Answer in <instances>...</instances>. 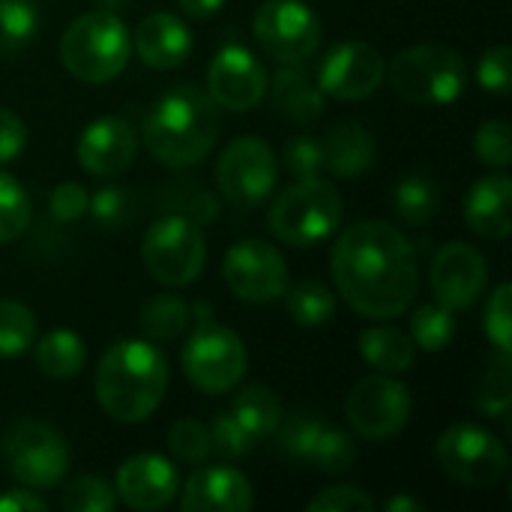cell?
<instances>
[{
	"instance_id": "obj_3",
	"label": "cell",
	"mask_w": 512,
	"mask_h": 512,
	"mask_svg": "<svg viewBox=\"0 0 512 512\" xmlns=\"http://www.w3.org/2000/svg\"><path fill=\"white\" fill-rule=\"evenodd\" d=\"M93 387L111 420L144 423L168 390V360L144 339H123L102 354Z\"/></svg>"
},
{
	"instance_id": "obj_40",
	"label": "cell",
	"mask_w": 512,
	"mask_h": 512,
	"mask_svg": "<svg viewBox=\"0 0 512 512\" xmlns=\"http://www.w3.org/2000/svg\"><path fill=\"white\" fill-rule=\"evenodd\" d=\"M168 447H171V453L180 462L201 465L213 453V447H210V429L201 420H180L168 432Z\"/></svg>"
},
{
	"instance_id": "obj_26",
	"label": "cell",
	"mask_w": 512,
	"mask_h": 512,
	"mask_svg": "<svg viewBox=\"0 0 512 512\" xmlns=\"http://www.w3.org/2000/svg\"><path fill=\"white\" fill-rule=\"evenodd\" d=\"M249 435L255 444H261L264 438H270L282 420V402L279 396L264 387V384H249L243 387L234 402H231V411H228Z\"/></svg>"
},
{
	"instance_id": "obj_45",
	"label": "cell",
	"mask_w": 512,
	"mask_h": 512,
	"mask_svg": "<svg viewBox=\"0 0 512 512\" xmlns=\"http://www.w3.org/2000/svg\"><path fill=\"white\" fill-rule=\"evenodd\" d=\"M375 501L357 486H330L309 501V512H372Z\"/></svg>"
},
{
	"instance_id": "obj_51",
	"label": "cell",
	"mask_w": 512,
	"mask_h": 512,
	"mask_svg": "<svg viewBox=\"0 0 512 512\" xmlns=\"http://www.w3.org/2000/svg\"><path fill=\"white\" fill-rule=\"evenodd\" d=\"M225 0H177V6L192 18H213Z\"/></svg>"
},
{
	"instance_id": "obj_10",
	"label": "cell",
	"mask_w": 512,
	"mask_h": 512,
	"mask_svg": "<svg viewBox=\"0 0 512 512\" xmlns=\"http://www.w3.org/2000/svg\"><path fill=\"white\" fill-rule=\"evenodd\" d=\"M435 459L447 477L471 489L495 486L510 465L507 447L489 429L474 423L450 426L435 444Z\"/></svg>"
},
{
	"instance_id": "obj_11",
	"label": "cell",
	"mask_w": 512,
	"mask_h": 512,
	"mask_svg": "<svg viewBox=\"0 0 512 512\" xmlns=\"http://www.w3.org/2000/svg\"><path fill=\"white\" fill-rule=\"evenodd\" d=\"M216 186L240 210L261 207L276 186V156L261 138H234L216 162Z\"/></svg>"
},
{
	"instance_id": "obj_37",
	"label": "cell",
	"mask_w": 512,
	"mask_h": 512,
	"mask_svg": "<svg viewBox=\"0 0 512 512\" xmlns=\"http://www.w3.org/2000/svg\"><path fill=\"white\" fill-rule=\"evenodd\" d=\"M30 225V201L21 183L0 171V243L18 240Z\"/></svg>"
},
{
	"instance_id": "obj_31",
	"label": "cell",
	"mask_w": 512,
	"mask_h": 512,
	"mask_svg": "<svg viewBox=\"0 0 512 512\" xmlns=\"http://www.w3.org/2000/svg\"><path fill=\"white\" fill-rule=\"evenodd\" d=\"M456 336V318L453 309L441 303H423L411 318V342L429 354L444 351Z\"/></svg>"
},
{
	"instance_id": "obj_29",
	"label": "cell",
	"mask_w": 512,
	"mask_h": 512,
	"mask_svg": "<svg viewBox=\"0 0 512 512\" xmlns=\"http://www.w3.org/2000/svg\"><path fill=\"white\" fill-rule=\"evenodd\" d=\"M393 201H396V210L399 216L420 228L426 222L435 219L438 207H441V189L432 177L426 174H405L399 183H396V192H393Z\"/></svg>"
},
{
	"instance_id": "obj_48",
	"label": "cell",
	"mask_w": 512,
	"mask_h": 512,
	"mask_svg": "<svg viewBox=\"0 0 512 512\" xmlns=\"http://www.w3.org/2000/svg\"><path fill=\"white\" fill-rule=\"evenodd\" d=\"M87 201H90V195L84 192V186H78V183H60L51 192V198H48V213L57 222H75L87 210Z\"/></svg>"
},
{
	"instance_id": "obj_38",
	"label": "cell",
	"mask_w": 512,
	"mask_h": 512,
	"mask_svg": "<svg viewBox=\"0 0 512 512\" xmlns=\"http://www.w3.org/2000/svg\"><path fill=\"white\" fill-rule=\"evenodd\" d=\"M60 504L66 512H114L117 495L99 477H78L63 489Z\"/></svg>"
},
{
	"instance_id": "obj_8",
	"label": "cell",
	"mask_w": 512,
	"mask_h": 512,
	"mask_svg": "<svg viewBox=\"0 0 512 512\" xmlns=\"http://www.w3.org/2000/svg\"><path fill=\"white\" fill-rule=\"evenodd\" d=\"M6 471L24 489H54L69 468V447L57 429L39 420H18L0 441Z\"/></svg>"
},
{
	"instance_id": "obj_33",
	"label": "cell",
	"mask_w": 512,
	"mask_h": 512,
	"mask_svg": "<svg viewBox=\"0 0 512 512\" xmlns=\"http://www.w3.org/2000/svg\"><path fill=\"white\" fill-rule=\"evenodd\" d=\"M36 339V318L18 300H0V357H21Z\"/></svg>"
},
{
	"instance_id": "obj_46",
	"label": "cell",
	"mask_w": 512,
	"mask_h": 512,
	"mask_svg": "<svg viewBox=\"0 0 512 512\" xmlns=\"http://www.w3.org/2000/svg\"><path fill=\"white\" fill-rule=\"evenodd\" d=\"M510 66V45H495V48H489V51L480 57V66H477L480 87L489 90V93H507V90H510Z\"/></svg>"
},
{
	"instance_id": "obj_16",
	"label": "cell",
	"mask_w": 512,
	"mask_h": 512,
	"mask_svg": "<svg viewBox=\"0 0 512 512\" xmlns=\"http://www.w3.org/2000/svg\"><path fill=\"white\" fill-rule=\"evenodd\" d=\"M270 78L264 63L243 45L231 42L216 51L207 69V93L225 111H249L267 96Z\"/></svg>"
},
{
	"instance_id": "obj_52",
	"label": "cell",
	"mask_w": 512,
	"mask_h": 512,
	"mask_svg": "<svg viewBox=\"0 0 512 512\" xmlns=\"http://www.w3.org/2000/svg\"><path fill=\"white\" fill-rule=\"evenodd\" d=\"M384 510L387 512H426V507H423L420 501H414V498H390V501L384 504Z\"/></svg>"
},
{
	"instance_id": "obj_35",
	"label": "cell",
	"mask_w": 512,
	"mask_h": 512,
	"mask_svg": "<svg viewBox=\"0 0 512 512\" xmlns=\"http://www.w3.org/2000/svg\"><path fill=\"white\" fill-rule=\"evenodd\" d=\"M309 465L315 471H321V474H330V477L351 471L357 465V447H354L351 435H345L342 429L327 423L321 438H318V444H315V450H312Z\"/></svg>"
},
{
	"instance_id": "obj_39",
	"label": "cell",
	"mask_w": 512,
	"mask_h": 512,
	"mask_svg": "<svg viewBox=\"0 0 512 512\" xmlns=\"http://www.w3.org/2000/svg\"><path fill=\"white\" fill-rule=\"evenodd\" d=\"M87 210L93 216V222L99 228H123L132 213H135V204H132V192H126L123 186H102L90 201H87Z\"/></svg>"
},
{
	"instance_id": "obj_32",
	"label": "cell",
	"mask_w": 512,
	"mask_h": 512,
	"mask_svg": "<svg viewBox=\"0 0 512 512\" xmlns=\"http://www.w3.org/2000/svg\"><path fill=\"white\" fill-rule=\"evenodd\" d=\"M510 354L501 351L483 372L477 390H474V402L483 414L489 417H507L512 399V369Z\"/></svg>"
},
{
	"instance_id": "obj_12",
	"label": "cell",
	"mask_w": 512,
	"mask_h": 512,
	"mask_svg": "<svg viewBox=\"0 0 512 512\" xmlns=\"http://www.w3.org/2000/svg\"><path fill=\"white\" fill-rule=\"evenodd\" d=\"M255 39L279 63H303L321 45V21L300 0H267L252 21Z\"/></svg>"
},
{
	"instance_id": "obj_19",
	"label": "cell",
	"mask_w": 512,
	"mask_h": 512,
	"mask_svg": "<svg viewBox=\"0 0 512 512\" xmlns=\"http://www.w3.org/2000/svg\"><path fill=\"white\" fill-rule=\"evenodd\" d=\"M138 138L123 117H99L78 135L75 156L96 177H117L135 162Z\"/></svg>"
},
{
	"instance_id": "obj_50",
	"label": "cell",
	"mask_w": 512,
	"mask_h": 512,
	"mask_svg": "<svg viewBox=\"0 0 512 512\" xmlns=\"http://www.w3.org/2000/svg\"><path fill=\"white\" fill-rule=\"evenodd\" d=\"M48 504L33 495V489H12L0 495V512H45Z\"/></svg>"
},
{
	"instance_id": "obj_5",
	"label": "cell",
	"mask_w": 512,
	"mask_h": 512,
	"mask_svg": "<svg viewBox=\"0 0 512 512\" xmlns=\"http://www.w3.org/2000/svg\"><path fill=\"white\" fill-rule=\"evenodd\" d=\"M342 195L330 180L303 177L291 183L270 207L267 228L288 246L309 249L339 231Z\"/></svg>"
},
{
	"instance_id": "obj_18",
	"label": "cell",
	"mask_w": 512,
	"mask_h": 512,
	"mask_svg": "<svg viewBox=\"0 0 512 512\" xmlns=\"http://www.w3.org/2000/svg\"><path fill=\"white\" fill-rule=\"evenodd\" d=\"M177 489H180L177 468L165 456L141 453L120 465L114 495L132 510L153 512L165 510L177 498Z\"/></svg>"
},
{
	"instance_id": "obj_44",
	"label": "cell",
	"mask_w": 512,
	"mask_h": 512,
	"mask_svg": "<svg viewBox=\"0 0 512 512\" xmlns=\"http://www.w3.org/2000/svg\"><path fill=\"white\" fill-rule=\"evenodd\" d=\"M285 165L297 180L318 177L324 168V144L318 138H309V135L291 138L285 147Z\"/></svg>"
},
{
	"instance_id": "obj_7",
	"label": "cell",
	"mask_w": 512,
	"mask_h": 512,
	"mask_svg": "<svg viewBox=\"0 0 512 512\" xmlns=\"http://www.w3.org/2000/svg\"><path fill=\"white\" fill-rule=\"evenodd\" d=\"M141 255L159 285L183 288L201 276L207 261V243L198 222L183 213H165L147 228L141 240Z\"/></svg>"
},
{
	"instance_id": "obj_6",
	"label": "cell",
	"mask_w": 512,
	"mask_h": 512,
	"mask_svg": "<svg viewBox=\"0 0 512 512\" xmlns=\"http://www.w3.org/2000/svg\"><path fill=\"white\" fill-rule=\"evenodd\" d=\"M393 90L411 105H450L468 87V63L447 45H411L387 69Z\"/></svg>"
},
{
	"instance_id": "obj_47",
	"label": "cell",
	"mask_w": 512,
	"mask_h": 512,
	"mask_svg": "<svg viewBox=\"0 0 512 512\" xmlns=\"http://www.w3.org/2000/svg\"><path fill=\"white\" fill-rule=\"evenodd\" d=\"M165 198H180V204L174 201V210L171 213H183V216H189L198 225H207V222L216 219V201H213V195L204 192V189H198V186H177Z\"/></svg>"
},
{
	"instance_id": "obj_25",
	"label": "cell",
	"mask_w": 512,
	"mask_h": 512,
	"mask_svg": "<svg viewBox=\"0 0 512 512\" xmlns=\"http://www.w3.org/2000/svg\"><path fill=\"white\" fill-rule=\"evenodd\" d=\"M360 354L372 369L384 375H402L414 366L417 345L396 327H369L360 333Z\"/></svg>"
},
{
	"instance_id": "obj_36",
	"label": "cell",
	"mask_w": 512,
	"mask_h": 512,
	"mask_svg": "<svg viewBox=\"0 0 512 512\" xmlns=\"http://www.w3.org/2000/svg\"><path fill=\"white\" fill-rule=\"evenodd\" d=\"M39 15L27 0H0V54L18 51L36 33Z\"/></svg>"
},
{
	"instance_id": "obj_15",
	"label": "cell",
	"mask_w": 512,
	"mask_h": 512,
	"mask_svg": "<svg viewBox=\"0 0 512 512\" xmlns=\"http://www.w3.org/2000/svg\"><path fill=\"white\" fill-rule=\"evenodd\" d=\"M384 78H387V63L375 45L342 42L324 54L315 84L321 87V93H327L333 99L360 102V99L372 96Z\"/></svg>"
},
{
	"instance_id": "obj_41",
	"label": "cell",
	"mask_w": 512,
	"mask_h": 512,
	"mask_svg": "<svg viewBox=\"0 0 512 512\" xmlns=\"http://www.w3.org/2000/svg\"><path fill=\"white\" fill-rule=\"evenodd\" d=\"M474 150H477V159L483 165L504 171L512 162L510 123L507 120H486L474 135Z\"/></svg>"
},
{
	"instance_id": "obj_9",
	"label": "cell",
	"mask_w": 512,
	"mask_h": 512,
	"mask_svg": "<svg viewBox=\"0 0 512 512\" xmlns=\"http://www.w3.org/2000/svg\"><path fill=\"white\" fill-rule=\"evenodd\" d=\"M180 366L195 390L207 396H219V393L234 390L243 381L249 354H246L243 339L234 330L204 321L183 345Z\"/></svg>"
},
{
	"instance_id": "obj_24",
	"label": "cell",
	"mask_w": 512,
	"mask_h": 512,
	"mask_svg": "<svg viewBox=\"0 0 512 512\" xmlns=\"http://www.w3.org/2000/svg\"><path fill=\"white\" fill-rule=\"evenodd\" d=\"M273 99L294 123H315L324 114V93L300 63H285L273 75Z\"/></svg>"
},
{
	"instance_id": "obj_30",
	"label": "cell",
	"mask_w": 512,
	"mask_h": 512,
	"mask_svg": "<svg viewBox=\"0 0 512 512\" xmlns=\"http://www.w3.org/2000/svg\"><path fill=\"white\" fill-rule=\"evenodd\" d=\"M285 306L294 324L300 327H324L336 318V297L327 285L306 279L297 282L294 288H285Z\"/></svg>"
},
{
	"instance_id": "obj_27",
	"label": "cell",
	"mask_w": 512,
	"mask_h": 512,
	"mask_svg": "<svg viewBox=\"0 0 512 512\" xmlns=\"http://www.w3.org/2000/svg\"><path fill=\"white\" fill-rule=\"evenodd\" d=\"M84 360H87L84 339L78 333H72V330H51L36 345L39 372L48 375V378H57V381L75 378L81 372Z\"/></svg>"
},
{
	"instance_id": "obj_42",
	"label": "cell",
	"mask_w": 512,
	"mask_h": 512,
	"mask_svg": "<svg viewBox=\"0 0 512 512\" xmlns=\"http://www.w3.org/2000/svg\"><path fill=\"white\" fill-rule=\"evenodd\" d=\"M512 285L504 282L492 291L489 303H486V312H483V330L486 336L492 339V345L498 351H512Z\"/></svg>"
},
{
	"instance_id": "obj_2",
	"label": "cell",
	"mask_w": 512,
	"mask_h": 512,
	"mask_svg": "<svg viewBox=\"0 0 512 512\" xmlns=\"http://www.w3.org/2000/svg\"><path fill=\"white\" fill-rule=\"evenodd\" d=\"M219 141V105L195 84L171 87L144 120V147L168 168L198 165Z\"/></svg>"
},
{
	"instance_id": "obj_28",
	"label": "cell",
	"mask_w": 512,
	"mask_h": 512,
	"mask_svg": "<svg viewBox=\"0 0 512 512\" xmlns=\"http://www.w3.org/2000/svg\"><path fill=\"white\" fill-rule=\"evenodd\" d=\"M192 321V309L183 297H174V294H156L150 297L141 312H138V327L147 339H159V342H168V339H177Z\"/></svg>"
},
{
	"instance_id": "obj_17",
	"label": "cell",
	"mask_w": 512,
	"mask_h": 512,
	"mask_svg": "<svg viewBox=\"0 0 512 512\" xmlns=\"http://www.w3.org/2000/svg\"><path fill=\"white\" fill-rule=\"evenodd\" d=\"M429 279H432L435 300L441 306L459 312V309L474 306L477 297H483V288L489 279V264L480 255V249H474L471 243L453 240L435 255Z\"/></svg>"
},
{
	"instance_id": "obj_43",
	"label": "cell",
	"mask_w": 512,
	"mask_h": 512,
	"mask_svg": "<svg viewBox=\"0 0 512 512\" xmlns=\"http://www.w3.org/2000/svg\"><path fill=\"white\" fill-rule=\"evenodd\" d=\"M207 429H210V447H213V453H219L222 459H243L246 453L255 450L252 435H249L231 414H219V417L213 420V426H207Z\"/></svg>"
},
{
	"instance_id": "obj_13",
	"label": "cell",
	"mask_w": 512,
	"mask_h": 512,
	"mask_svg": "<svg viewBox=\"0 0 512 512\" xmlns=\"http://www.w3.org/2000/svg\"><path fill=\"white\" fill-rule=\"evenodd\" d=\"M345 417L366 441H387L399 435L411 417V393L393 375H369L348 393Z\"/></svg>"
},
{
	"instance_id": "obj_1",
	"label": "cell",
	"mask_w": 512,
	"mask_h": 512,
	"mask_svg": "<svg viewBox=\"0 0 512 512\" xmlns=\"http://www.w3.org/2000/svg\"><path fill=\"white\" fill-rule=\"evenodd\" d=\"M330 273L339 297L366 318H396L411 309L420 291L414 246L381 219L351 225L336 240Z\"/></svg>"
},
{
	"instance_id": "obj_22",
	"label": "cell",
	"mask_w": 512,
	"mask_h": 512,
	"mask_svg": "<svg viewBox=\"0 0 512 512\" xmlns=\"http://www.w3.org/2000/svg\"><path fill=\"white\" fill-rule=\"evenodd\" d=\"M512 183L504 171L480 177L465 198V222L477 237L504 240L512 231Z\"/></svg>"
},
{
	"instance_id": "obj_23",
	"label": "cell",
	"mask_w": 512,
	"mask_h": 512,
	"mask_svg": "<svg viewBox=\"0 0 512 512\" xmlns=\"http://www.w3.org/2000/svg\"><path fill=\"white\" fill-rule=\"evenodd\" d=\"M324 168L342 180L360 177L375 162V135L363 123H339L324 141Z\"/></svg>"
},
{
	"instance_id": "obj_4",
	"label": "cell",
	"mask_w": 512,
	"mask_h": 512,
	"mask_svg": "<svg viewBox=\"0 0 512 512\" xmlns=\"http://www.w3.org/2000/svg\"><path fill=\"white\" fill-rule=\"evenodd\" d=\"M132 54L129 27L105 9L75 18L60 39V60L78 81L105 84L117 78Z\"/></svg>"
},
{
	"instance_id": "obj_14",
	"label": "cell",
	"mask_w": 512,
	"mask_h": 512,
	"mask_svg": "<svg viewBox=\"0 0 512 512\" xmlns=\"http://www.w3.org/2000/svg\"><path fill=\"white\" fill-rule=\"evenodd\" d=\"M222 279L228 291L243 303H273L288 288V267L279 249L264 240H240L222 261Z\"/></svg>"
},
{
	"instance_id": "obj_49",
	"label": "cell",
	"mask_w": 512,
	"mask_h": 512,
	"mask_svg": "<svg viewBox=\"0 0 512 512\" xmlns=\"http://www.w3.org/2000/svg\"><path fill=\"white\" fill-rule=\"evenodd\" d=\"M27 147V126L9 108H0V162H12Z\"/></svg>"
},
{
	"instance_id": "obj_34",
	"label": "cell",
	"mask_w": 512,
	"mask_h": 512,
	"mask_svg": "<svg viewBox=\"0 0 512 512\" xmlns=\"http://www.w3.org/2000/svg\"><path fill=\"white\" fill-rule=\"evenodd\" d=\"M324 420H318L315 414H294L291 420H279V450H282V456L285 459H291V462H306L309 465V459H312V450H315V444H318V438H321V432H324Z\"/></svg>"
},
{
	"instance_id": "obj_20",
	"label": "cell",
	"mask_w": 512,
	"mask_h": 512,
	"mask_svg": "<svg viewBox=\"0 0 512 512\" xmlns=\"http://www.w3.org/2000/svg\"><path fill=\"white\" fill-rule=\"evenodd\" d=\"M252 483L228 465L198 468L180 498L183 512H243L252 510Z\"/></svg>"
},
{
	"instance_id": "obj_21",
	"label": "cell",
	"mask_w": 512,
	"mask_h": 512,
	"mask_svg": "<svg viewBox=\"0 0 512 512\" xmlns=\"http://www.w3.org/2000/svg\"><path fill=\"white\" fill-rule=\"evenodd\" d=\"M132 48L144 66L168 72V69H177L180 63H186V57L192 54V33L177 15L153 12V15L141 18V24L135 27Z\"/></svg>"
}]
</instances>
